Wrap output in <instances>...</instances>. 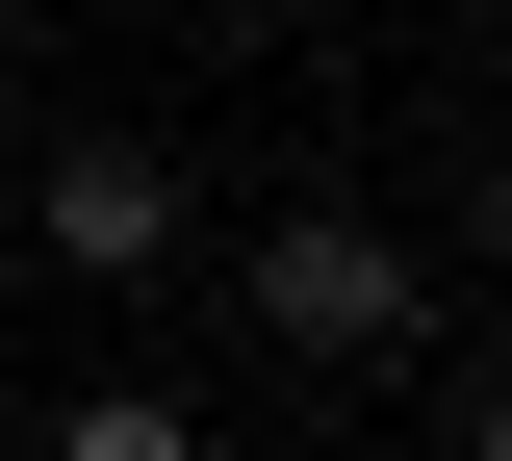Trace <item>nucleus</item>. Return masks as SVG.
I'll return each mask as SVG.
<instances>
[{"label":"nucleus","mask_w":512,"mask_h":461,"mask_svg":"<svg viewBox=\"0 0 512 461\" xmlns=\"http://www.w3.org/2000/svg\"><path fill=\"white\" fill-rule=\"evenodd\" d=\"M256 333H282V359H410V257H384V231H256Z\"/></svg>","instance_id":"1"},{"label":"nucleus","mask_w":512,"mask_h":461,"mask_svg":"<svg viewBox=\"0 0 512 461\" xmlns=\"http://www.w3.org/2000/svg\"><path fill=\"white\" fill-rule=\"evenodd\" d=\"M52 257L77 282H154L180 257V180H154V154H52Z\"/></svg>","instance_id":"2"},{"label":"nucleus","mask_w":512,"mask_h":461,"mask_svg":"<svg viewBox=\"0 0 512 461\" xmlns=\"http://www.w3.org/2000/svg\"><path fill=\"white\" fill-rule=\"evenodd\" d=\"M52 461H205V436H180V410H154V385H128V410H77Z\"/></svg>","instance_id":"3"},{"label":"nucleus","mask_w":512,"mask_h":461,"mask_svg":"<svg viewBox=\"0 0 512 461\" xmlns=\"http://www.w3.org/2000/svg\"><path fill=\"white\" fill-rule=\"evenodd\" d=\"M461 461H512V385H487V436H461Z\"/></svg>","instance_id":"4"},{"label":"nucleus","mask_w":512,"mask_h":461,"mask_svg":"<svg viewBox=\"0 0 512 461\" xmlns=\"http://www.w3.org/2000/svg\"><path fill=\"white\" fill-rule=\"evenodd\" d=\"M0 461H26V410H0Z\"/></svg>","instance_id":"5"},{"label":"nucleus","mask_w":512,"mask_h":461,"mask_svg":"<svg viewBox=\"0 0 512 461\" xmlns=\"http://www.w3.org/2000/svg\"><path fill=\"white\" fill-rule=\"evenodd\" d=\"M487 231H512V180H487Z\"/></svg>","instance_id":"6"}]
</instances>
